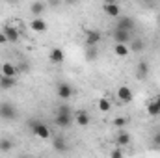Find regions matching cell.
Returning a JSON list of instances; mask_svg holds the SVG:
<instances>
[{"mask_svg":"<svg viewBox=\"0 0 160 158\" xmlns=\"http://www.w3.org/2000/svg\"><path fill=\"white\" fill-rule=\"evenodd\" d=\"M75 121V112L67 106V104H62L58 110H56V116H54V125L60 126V128H69Z\"/></svg>","mask_w":160,"mask_h":158,"instance_id":"obj_1","label":"cell"},{"mask_svg":"<svg viewBox=\"0 0 160 158\" xmlns=\"http://www.w3.org/2000/svg\"><path fill=\"white\" fill-rule=\"evenodd\" d=\"M17 108H15V104L13 102H9V101H4V102H0V119H4V121H13V119L17 117Z\"/></svg>","mask_w":160,"mask_h":158,"instance_id":"obj_2","label":"cell"},{"mask_svg":"<svg viewBox=\"0 0 160 158\" xmlns=\"http://www.w3.org/2000/svg\"><path fill=\"white\" fill-rule=\"evenodd\" d=\"M32 132L41 138V140H50L52 138V132H50V128L45 125V123H41V121H36V123H32Z\"/></svg>","mask_w":160,"mask_h":158,"instance_id":"obj_3","label":"cell"},{"mask_svg":"<svg viewBox=\"0 0 160 158\" xmlns=\"http://www.w3.org/2000/svg\"><path fill=\"white\" fill-rule=\"evenodd\" d=\"M73 93H75V89H73V86L67 84V82H60V84L56 86V95H58V99L67 101V99L73 97Z\"/></svg>","mask_w":160,"mask_h":158,"instance_id":"obj_4","label":"cell"},{"mask_svg":"<svg viewBox=\"0 0 160 158\" xmlns=\"http://www.w3.org/2000/svg\"><path fill=\"white\" fill-rule=\"evenodd\" d=\"M112 37H114L116 43H127L128 45V41L132 39V32L130 30H123V28H114Z\"/></svg>","mask_w":160,"mask_h":158,"instance_id":"obj_5","label":"cell"},{"mask_svg":"<svg viewBox=\"0 0 160 158\" xmlns=\"http://www.w3.org/2000/svg\"><path fill=\"white\" fill-rule=\"evenodd\" d=\"M2 32H4V36L8 37V43H17L19 41V30L15 28V26H11V24H6L4 22V26H2Z\"/></svg>","mask_w":160,"mask_h":158,"instance_id":"obj_6","label":"cell"},{"mask_svg":"<svg viewBox=\"0 0 160 158\" xmlns=\"http://www.w3.org/2000/svg\"><path fill=\"white\" fill-rule=\"evenodd\" d=\"M116 28H123V30H130V32H134V28H136V21L132 19V17H118V21H116Z\"/></svg>","mask_w":160,"mask_h":158,"instance_id":"obj_7","label":"cell"},{"mask_svg":"<svg viewBox=\"0 0 160 158\" xmlns=\"http://www.w3.org/2000/svg\"><path fill=\"white\" fill-rule=\"evenodd\" d=\"M48 60H50L52 63L60 65V63L65 62V52H63L60 47H54V48H50V52H48Z\"/></svg>","mask_w":160,"mask_h":158,"instance_id":"obj_8","label":"cell"},{"mask_svg":"<svg viewBox=\"0 0 160 158\" xmlns=\"http://www.w3.org/2000/svg\"><path fill=\"white\" fill-rule=\"evenodd\" d=\"M118 99H119V102L128 104L134 99V93H132V89L128 86H121V87H118Z\"/></svg>","mask_w":160,"mask_h":158,"instance_id":"obj_9","label":"cell"},{"mask_svg":"<svg viewBox=\"0 0 160 158\" xmlns=\"http://www.w3.org/2000/svg\"><path fill=\"white\" fill-rule=\"evenodd\" d=\"M102 9H104V13H106L108 17H112V19H118L121 15V9H119V4H118V2H104Z\"/></svg>","mask_w":160,"mask_h":158,"instance_id":"obj_10","label":"cell"},{"mask_svg":"<svg viewBox=\"0 0 160 158\" xmlns=\"http://www.w3.org/2000/svg\"><path fill=\"white\" fill-rule=\"evenodd\" d=\"M45 11H47V2H43V0H36V2L30 4V13H32L34 17H41Z\"/></svg>","mask_w":160,"mask_h":158,"instance_id":"obj_11","label":"cell"},{"mask_svg":"<svg viewBox=\"0 0 160 158\" xmlns=\"http://www.w3.org/2000/svg\"><path fill=\"white\" fill-rule=\"evenodd\" d=\"M149 77V63L147 62H138V65H136V78L138 80H145Z\"/></svg>","mask_w":160,"mask_h":158,"instance_id":"obj_12","label":"cell"},{"mask_svg":"<svg viewBox=\"0 0 160 158\" xmlns=\"http://www.w3.org/2000/svg\"><path fill=\"white\" fill-rule=\"evenodd\" d=\"M130 143V134L125 130V128H119V132H118V136H116V145L118 147H127Z\"/></svg>","mask_w":160,"mask_h":158,"instance_id":"obj_13","label":"cell"},{"mask_svg":"<svg viewBox=\"0 0 160 158\" xmlns=\"http://www.w3.org/2000/svg\"><path fill=\"white\" fill-rule=\"evenodd\" d=\"M75 121H77L78 126H88L91 123V117L86 110H78V112H75Z\"/></svg>","mask_w":160,"mask_h":158,"instance_id":"obj_14","label":"cell"},{"mask_svg":"<svg viewBox=\"0 0 160 158\" xmlns=\"http://www.w3.org/2000/svg\"><path fill=\"white\" fill-rule=\"evenodd\" d=\"M101 41V32L99 30H88L86 32V45L88 47H95Z\"/></svg>","mask_w":160,"mask_h":158,"instance_id":"obj_15","label":"cell"},{"mask_svg":"<svg viewBox=\"0 0 160 158\" xmlns=\"http://www.w3.org/2000/svg\"><path fill=\"white\" fill-rule=\"evenodd\" d=\"M128 48H130V52H143L145 41L142 39V37H132V39L128 41Z\"/></svg>","mask_w":160,"mask_h":158,"instance_id":"obj_16","label":"cell"},{"mask_svg":"<svg viewBox=\"0 0 160 158\" xmlns=\"http://www.w3.org/2000/svg\"><path fill=\"white\" fill-rule=\"evenodd\" d=\"M30 28H32L34 32H39V34H41V32H45V30H47V22H45L41 17H34V19L30 21Z\"/></svg>","mask_w":160,"mask_h":158,"instance_id":"obj_17","label":"cell"},{"mask_svg":"<svg viewBox=\"0 0 160 158\" xmlns=\"http://www.w3.org/2000/svg\"><path fill=\"white\" fill-rule=\"evenodd\" d=\"M17 86V77H0V89H11Z\"/></svg>","mask_w":160,"mask_h":158,"instance_id":"obj_18","label":"cell"},{"mask_svg":"<svg viewBox=\"0 0 160 158\" xmlns=\"http://www.w3.org/2000/svg\"><path fill=\"white\" fill-rule=\"evenodd\" d=\"M0 75H4V77H17V65H13V63H2V67H0Z\"/></svg>","mask_w":160,"mask_h":158,"instance_id":"obj_19","label":"cell"},{"mask_svg":"<svg viewBox=\"0 0 160 158\" xmlns=\"http://www.w3.org/2000/svg\"><path fill=\"white\" fill-rule=\"evenodd\" d=\"M114 52H116V56H118V58H127V56L130 54V48H128V45H127V43H116Z\"/></svg>","mask_w":160,"mask_h":158,"instance_id":"obj_20","label":"cell"},{"mask_svg":"<svg viewBox=\"0 0 160 158\" xmlns=\"http://www.w3.org/2000/svg\"><path fill=\"white\" fill-rule=\"evenodd\" d=\"M147 114H149L151 117H157V116H160V108H158L157 99H151V101L147 102Z\"/></svg>","mask_w":160,"mask_h":158,"instance_id":"obj_21","label":"cell"},{"mask_svg":"<svg viewBox=\"0 0 160 158\" xmlns=\"http://www.w3.org/2000/svg\"><path fill=\"white\" fill-rule=\"evenodd\" d=\"M97 106H99V112L106 114V112H110V108H112V102H110V99H108V97H101Z\"/></svg>","mask_w":160,"mask_h":158,"instance_id":"obj_22","label":"cell"},{"mask_svg":"<svg viewBox=\"0 0 160 158\" xmlns=\"http://www.w3.org/2000/svg\"><path fill=\"white\" fill-rule=\"evenodd\" d=\"M52 147H54L58 153H65V149H67V141H65L63 138H54V143H52Z\"/></svg>","mask_w":160,"mask_h":158,"instance_id":"obj_23","label":"cell"},{"mask_svg":"<svg viewBox=\"0 0 160 158\" xmlns=\"http://www.w3.org/2000/svg\"><path fill=\"white\" fill-rule=\"evenodd\" d=\"M97 54H99V50H97V45L95 47H88L86 45V58L91 62V60H97Z\"/></svg>","mask_w":160,"mask_h":158,"instance_id":"obj_24","label":"cell"},{"mask_svg":"<svg viewBox=\"0 0 160 158\" xmlns=\"http://www.w3.org/2000/svg\"><path fill=\"white\" fill-rule=\"evenodd\" d=\"M11 149H13V143H11L9 140H0V151L8 153V151H11Z\"/></svg>","mask_w":160,"mask_h":158,"instance_id":"obj_25","label":"cell"},{"mask_svg":"<svg viewBox=\"0 0 160 158\" xmlns=\"http://www.w3.org/2000/svg\"><path fill=\"white\" fill-rule=\"evenodd\" d=\"M128 125V119L127 117H116L114 119V126H118V128H125Z\"/></svg>","mask_w":160,"mask_h":158,"instance_id":"obj_26","label":"cell"},{"mask_svg":"<svg viewBox=\"0 0 160 158\" xmlns=\"http://www.w3.org/2000/svg\"><path fill=\"white\" fill-rule=\"evenodd\" d=\"M63 0H47V6H50V9H58L62 6Z\"/></svg>","mask_w":160,"mask_h":158,"instance_id":"obj_27","label":"cell"},{"mask_svg":"<svg viewBox=\"0 0 160 158\" xmlns=\"http://www.w3.org/2000/svg\"><path fill=\"white\" fill-rule=\"evenodd\" d=\"M151 141H153L155 147H160V130H157V132L153 134V140H151Z\"/></svg>","mask_w":160,"mask_h":158,"instance_id":"obj_28","label":"cell"},{"mask_svg":"<svg viewBox=\"0 0 160 158\" xmlns=\"http://www.w3.org/2000/svg\"><path fill=\"white\" fill-rule=\"evenodd\" d=\"M26 71H28V63H24V62H22V63H19V65H17V73H26Z\"/></svg>","mask_w":160,"mask_h":158,"instance_id":"obj_29","label":"cell"},{"mask_svg":"<svg viewBox=\"0 0 160 158\" xmlns=\"http://www.w3.org/2000/svg\"><path fill=\"white\" fill-rule=\"evenodd\" d=\"M121 156H123V151L121 149H116V151L110 153V158H121Z\"/></svg>","mask_w":160,"mask_h":158,"instance_id":"obj_30","label":"cell"},{"mask_svg":"<svg viewBox=\"0 0 160 158\" xmlns=\"http://www.w3.org/2000/svg\"><path fill=\"white\" fill-rule=\"evenodd\" d=\"M140 2H142V4H145V6H149V7L157 4V0H140Z\"/></svg>","mask_w":160,"mask_h":158,"instance_id":"obj_31","label":"cell"},{"mask_svg":"<svg viewBox=\"0 0 160 158\" xmlns=\"http://www.w3.org/2000/svg\"><path fill=\"white\" fill-rule=\"evenodd\" d=\"M6 43H8V37H6V36H4V32L0 30V45H6Z\"/></svg>","mask_w":160,"mask_h":158,"instance_id":"obj_32","label":"cell"},{"mask_svg":"<svg viewBox=\"0 0 160 158\" xmlns=\"http://www.w3.org/2000/svg\"><path fill=\"white\" fill-rule=\"evenodd\" d=\"M80 0H63V4H67V6H75V4H78Z\"/></svg>","mask_w":160,"mask_h":158,"instance_id":"obj_33","label":"cell"},{"mask_svg":"<svg viewBox=\"0 0 160 158\" xmlns=\"http://www.w3.org/2000/svg\"><path fill=\"white\" fill-rule=\"evenodd\" d=\"M155 99H157V102H158V108H160V95H158V97H155Z\"/></svg>","mask_w":160,"mask_h":158,"instance_id":"obj_34","label":"cell"},{"mask_svg":"<svg viewBox=\"0 0 160 158\" xmlns=\"http://www.w3.org/2000/svg\"><path fill=\"white\" fill-rule=\"evenodd\" d=\"M157 22H158V24H160V15H158V17H157Z\"/></svg>","mask_w":160,"mask_h":158,"instance_id":"obj_35","label":"cell"},{"mask_svg":"<svg viewBox=\"0 0 160 158\" xmlns=\"http://www.w3.org/2000/svg\"><path fill=\"white\" fill-rule=\"evenodd\" d=\"M8 2H11V4H15V2H17V0H8Z\"/></svg>","mask_w":160,"mask_h":158,"instance_id":"obj_36","label":"cell"},{"mask_svg":"<svg viewBox=\"0 0 160 158\" xmlns=\"http://www.w3.org/2000/svg\"><path fill=\"white\" fill-rule=\"evenodd\" d=\"M106 2H118V0H106Z\"/></svg>","mask_w":160,"mask_h":158,"instance_id":"obj_37","label":"cell"},{"mask_svg":"<svg viewBox=\"0 0 160 158\" xmlns=\"http://www.w3.org/2000/svg\"><path fill=\"white\" fill-rule=\"evenodd\" d=\"M0 67H2V65H0Z\"/></svg>","mask_w":160,"mask_h":158,"instance_id":"obj_38","label":"cell"}]
</instances>
